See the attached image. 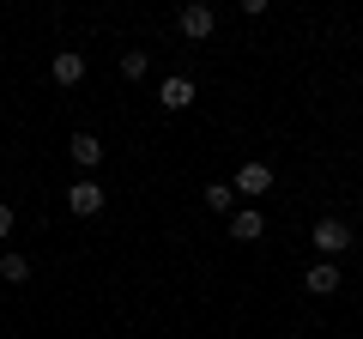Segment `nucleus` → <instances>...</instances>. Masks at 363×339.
I'll return each instance as SVG.
<instances>
[{"mask_svg":"<svg viewBox=\"0 0 363 339\" xmlns=\"http://www.w3.org/2000/svg\"><path fill=\"white\" fill-rule=\"evenodd\" d=\"M145 67H152V55H145V49H128V55H121V73H128V79H140Z\"/></svg>","mask_w":363,"mask_h":339,"instance_id":"12","label":"nucleus"},{"mask_svg":"<svg viewBox=\"0 0 363 339\" xmlns=\"http://www.w3.org/2000/svg\"><path fill=\"white\" fill-rule=\"evenodd\" d=\"M157 104H164V109H188V104H194V79L169 73L164 85H157Z\"/></svg>","mask_w":363,"mask_h":339,"instance_id":"5","label":"nucleus"},{"mask_svg":"<svg viewBox=\"0 0 363 339\" xmlns=\"http://www.w3.org/2000/svg\"><path fill=\"white\" fill-rule=\"evenodd\" d=\"M49 73H55V85H79V79H85V55L79 49H61L49 61Z\"/></svg>","mask_w":363,"mask_h":339,"instance_id":"7","label":"nucleus"},{"mask_svg":"<svg viewBox=\"0 0 363 339\" xmlns=\"http://www.w3.org/2000/svg\"><path fill=\"white\" fill-rule=\"evenodd\" d=\"M212 30H218V13H212V6H200V0H194V6H182V37H188V43H206Z\"/></svg>","mask_w":363,"mask_h":339,"instance_id":"3","label":"nucleus"},{"mask_svg":"<svg viewBox=\"0 0 363 339\" xmlns=\"http://www.w3.org/2000/svg\"><path fill=\"white\" fill-rule=\"evenodd\" d=\"M230 200H236L230 182H212V188H206V206H212V212H230Z\"/></svg>","mask_w":363,"mask_h":339,"instance_id":"11","label":"nucleus"},{"mask_svg":"<svg viewBox=\"0 0 363 339\" xmlns=\"http://www.w3.org/2000/svg\"><path fill=\"white\" fill-rule=\"evenodd\" d=\"M67 152H73L79 170H97V164H104V140H97V133H73V140H67Z\"/></svg>","mask_w":363,"mask_h":339,"instance_id":"6","label":"nucleus"},{"mask_svg":"<svg viewBox=\"0 0 363 339\" xmlns=\"http://www.w3.org/2000/svg\"><path fill=\"white\" fill-rule=\"evenodd\" d=\"M309 243L321 248L327 261H333V255H345V248H351V224H345V218H321V224H315V236H309Z\"/></svg>","mask_w":363,"mask_h":339,"instance_id":"2","label":"nucleus"},{"mask_svg":"<svg viewBox=\"0 0 363 339\" xmlns=\"http://www.w3.org/2000/svg\"><path fill=\"white\" fill-rule=\"evenodd\" d=\"M230 236H236V243H260V236H267V218H260L255 206H248V212H230Z\"/></svg>","mask_w":363,"mask_h":339,"instance_id":"8","label":"nucleus"},{"mask_svg":"<svg viewBox=\"0 0 363 339\" xmlns=\"http://www.w3.org/2000/svg\"><path fill=\"white\" fill-rule=\"evenodd\" d=\"M104 182H91V176H79V182L73 188H67V206H73L79 212V218H97V212H104Z\"/></svg>","mask_w":363,"mask_h":339,"instance_id":"1","label":"nucleus"},{"mask_svg":"<svg viewBox=\"0 0 363 339\" xmlns=\"http://www.w3.org/2000/svg\"><path fill=\"white\" fill-rule=\"evenodd\" d=\"M303 291H315V297H333V291H339V267H333V261L309 267V273H303Z\"/></svg>","mask_w":363,"mask_h":339,"instance_id":"9","label":"nucleus"},{"mask_svg":"<svg viewBox=\"0 0 363 339\" xmlns=\"http://www.w3.org/2000/svg\"><path fill=\"white\" fill-rule=\"evenodd\" d=\"M0 236H13V206L0 200Z\"/></svg>","mask_w":363,"mask_h":339,"instance_id":"13","label":"nucleus"},{"mask_svg":"<svg viewBox=\"0 0 363 339\" xmlns=\"http://www.w3.org/2000/svg\"><path fill=\"white\" fill-rule=\"evenodd\" d=\"M0 279H6V285H25V279H30V261L18 255V248H6V255H0Z\"/></svg>","mask_w":363,"mask_h":339,"instance_id":"10","label":"nucleus"},{"mask_svg":"<svg viewBox=\"0 0 363 339\" xmlns=\"http://www.w3.org/2000/svg\"><path fill=\"white\" fill-rule=\"evenodd\" d=\"M230 188H236V194H267V188H272V170L260 164V157H248V164L236 170V182H230Z\"/></svg>","mask_w":363,"mask_h":339,"instance_id":"4","label":"nucleus"}]
</instances>
